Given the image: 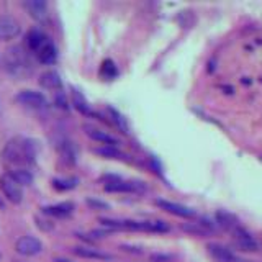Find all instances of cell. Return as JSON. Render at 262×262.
Listing matches in <instances>:
<instances>
[{
	"instance_id": "1",
	"label": "cell",
	"mask_w": 262,
	"mask_h": 262,
	"mask_svg": "<svg viewBox=\"0 0 262 262\" xmlns=\"http://www.w3.org/2000/svg\"><path fill=\"white\" fill-rule=\"evenodd\" d=\"M36 152L38 146L36 143L30 138L23 136H15L8 139L7 144L4 146L2 151V159L15 167H23L27 169L28 166H33L36 161Z\"/></svg>"
},
{
	"instance_id": "2",
	"label": "cell",
	"mask_w": 262,
	"mask_h": 262,
	"mask_svg": "<svg viewBox=\"0 0 262 262\" xmlns=\"http://www.w3.org/2000/svg\"><path fill=\"white\" fill-rule=\"evenodd\" d=\"M4 66L5 71L15 79H28L33 71H35V64L30 56V51L25 46L15 45L10 46L4 54Z\"/></svg>"
},
{
	"instance_id": "3",
	"label": "cell",
	"mask_w": 262,
	"mask_h": 262,
	"mask_svg": "<svg viewBox=\"0 0 262 262\" xmlns=\"http://www.w3.org/2000/svg\"><path fill=\"white\" fill-rule=\"evenodd\" d=\"M100 223L108 229H125V231H147V233H167L169 225L159 220H115L100 218Z\"/></svg>"
},
{
	"instance_id": "4",
	"label": "cell",
	"mask_w": 262,
	"mask_h": 262,
	"mask_svg": "<svg viewBox=\"0 0 262 262\" xmlns=\"http://www.w3.org/2000/svg\"><path fill=\"white\" fill-rule=\"evenodd\" d=\"M229 234H231V239H233V244L236 249H239L243 252H257L259 251L257 239L246 228L237 226L234 231H231Z\"/></svg>"
},
{
	"instance_id": "5",
	"label": "cell",
	"mask_w": 262,
	"mask_h": 262,
	"mask_svg": "<svg viewBox=\"0 0 262 262\" xmlns=\"http://www.w3.org/2000/svg\"><path fill=\"white\" fill-rule=\"evenodd\" d=\"M15 251L23 257H33L43 251V243L35 236H21L20 239L15 243Z\"/></svg>"
},
{
	"instance_id": "6",
	"label": "cell",
	"mask_w": 262,
	"mask_h": 262,
	"mask_svg": "<svg viewBox=\"0 0 262 262\" xmlns=\"http://www.w3.org/2000/svg\"><path fill=\"white\" fill-rule=\"evenodd\" d=\"M0 190H2L4 196L10 203H15V205L21 203V200H23V187L16 184L8 174L0 177Z\"/></svg>"
},
{
	"instance_id": "7",
	"label": "cell",
	"mask_w": 262,
	"mask_h": 262,
	"mask_svg": "<svg viewBox=\"0 0 262 262\" xmlns=\"http://www.w3.org/2000/svg\"><path fill=\"white\" fill-rule=\"evenodd\" d=\"M144 185L141 182H131V180H121L118 177H110L108 182L105 184V192H123V193H136V192H143Z\"/></svg>"
},
{
	"instance_id": "8",
	"label": "cell",
	"mask_w": 262,
	"mask_h": 262,
	"mask_svg": "<svg viewBox=\"0 0 262 262\" xmlns=\"http://www.w3.org/2000/svg\"><path fill=\"white\" fill-rule=\"evenodd\" d=\"M15 100L28 108H45L48 105V98L36 90H21L15 95Z\"/></svg>"
},
{
	"instance_id": "9",
	"label": "cell",
	"mask_w": 262,
	"mask_h": 262,
	"mask_svg": "<svg viewBox=\"0 0 262 262\" xmlns=\"http://www.w3.org/2000/svg\"><path fill=\"white\" fill-rule=\"evenodd\" d=\"M207 249L210 252V256L216 262H251V260H246V259H241L239 256H236L231 249L220 243H210L207 246Z\"/></svg>"
},
{
	"instance_id": "10",
	"label": "cell",
	"mask_w": 262,
	"mask_h": 262,
	"mask_svg": "<svg viewBox=\"0 0 262 262\" xmlns=\"http://www.w3.org/2000/svg\"><path fill=\"white\" fill-rule=\"evenodd\" d=\"M21 33L18 20L12 15H0V41L16 38Z\"/></svg>"
},
{
	"instance_id": "11",
	"label": "cell",
	"mask_w": 262,
	"mask_h": 262,
	"mask_svg": "<svg viewBox=\"0 0 262 262\" xmlns=\"http://www.w3.org/2000/svg\"><path fill=\"white\" fill-rule=\"evenodd\" d=\"M154 203L158 205V207L164 211L170 213V215H176L179 218H187L190 220L195 216V211L192 208L185 207V205H180V203H176V202H170V200H164V199H156Z\"/></svg>"
},
{
	"instance_id": "12",
	"label": "cell",
	"mask_w": 262,
	"mask_h": 262,
	"mask_svg": "<svg viewBox=\"0 0 262 262\" xmlns=\"http://www.w3.org/2000/svg\"><path fill=\"white\" fill-rule=\"evenodd\" d=\"M23 8L38 23H45L48 20V4L45 0H27L23 2Z\"/></svg>"
},
{
	"instance_id": "13",
	"label": "cell",
	"mask_w": 262,
	"mask_h": 262,
	"mask_svg": "<svg viewBox=\"0 0 262 262\" xmlns=\"http://www.w3.org/2000/svg\"><path fill=\"white\" fill-rule=\"evenodd\" d=\"M48 41H49V38L43 30L31 28L27 33V36H25V48H27L30 53L35 54L41 46H45L48 43Z\"/></svg>"
},
{
	"instance_id": "14",
	"label": "cell",
	"mask_w": 262,
	"mask_h": 262,
	"mask_svg": "<svg viewBox=\"0 0 262 262\" xmlns=\"http://www.w3.org/2000/svg\"><path fill=\"white\" fill-rule=\"evenodd\" d=\"M74 208L76 207H74L72 202H61V203H54V205L43 207L41 211H43V215L53 216V218H68L72 215Z\"/></svg>"
},
{
	"instance_id": "15",
	"label": "cell",
	"mask_w": 262,
	"mask_h": 262,
	"mask_svg": "<svg viewBox=\"0 0 262 262\" xmlns=\"http://www.w3.org/2000/svg\"><path fill=\"white\" fill-rule=\"evenodd\" d=\"M84 129H85V135L97 143H102L105 146H115V147H117V144H118V139L115 136H112L108 131H103V129L95 128L92 125H85Z\"/></svg>"
},
{
	"instance_id": "16",
	"label": "cell",
	"mask_w": 262,
	"mask_h": 262,
	"mask_svg": "<svg viewBox=\"0 0 262 262\" xmlns=\"http://www.w3.org/2000/svg\"><path fill=\"white\" fill-rule=\"evenodd\" d=\"M72 252L82 259H94V260H112L113 259L112 254L103 252L95 248H89V246H76V248H72Z\"/></svg>"
},
{
	"instance_id": "17",
	"label": "cell",
	"mask_w": 262,
	"mask_h": 262,
	"mask_svg": "<svg viewBox=\"0 0 262 262\" xmlns=\"http://www.w3.org/2000/svg\"><path fill=\"white\" fill-rule=\"evenodd\" d=\"M215 223H216V226L223 228L228 233H231L237 226H241L239 220H237L233 213H229L226 210H218L215 213Z\"/></svg>"
},
{
	"instance_id": "18",
	"label": "cell",
	"mask_w": 262,
	"mask_h": 262,
	"mask_svg": "<svg viewBox=\"0 0 262 262\" xmlns=\"http://www.w3.org/2000/svg\"><path fill=\"white\" fill-rule=\"evenodd\" d=\"M39 85L46 90L59 92V90H62V80H61V76L56 71H46L39 76Z\"/></svg>"
},
{
	"instance_id": "19",
	"label": "cell",
	"mask_w": 262,
	"mask_h": 262,
	"mask_svg": "<svg viewBox=\"0 0 262 262\" xmlns=\"http://www.w3.org/2000/svg\"><path fill=\"white\" fill-rule=\"evenodd\" d=\"M35 56H36L38 62L46 64V66H51V64H54L56 59H57V49H56V46H54L53 41L49 39L45 46H41V48L38 49V51L35 53Z\"/></svg>"
},
{
	"instance_id": "20",
	"label": "cell",
	"mask_w": 262,
	"mask_h": 262,
	"mask_svg": "<svg viewBox=\"0 0 262 262\" xmlns=\"http://www.w3.org/2000/svg\"><path fill=\"white\" fill-rule=\"evenodd\" d=\"M8 176H10L16 184L21 185V187H27V185H31L33 184V174L31 170L28 169H23V167H15L12 170L7 172Z\"/></svg>"
},
{
	"instance_id": "21",
	"label": "cell",
	"mask_w": 262,
	"mask_h": 262,
	"mask_svg": "<svg viewBox=\"0 0 262 262\" xmlns=\"http://www.w3.org/2000/svg\"><path fill=\"white\" fill-rule=\"evenodd\" d=\"M57 149H59V154H61V158L64 161H68V162H76V146H74L72 141H69V139H61L59 144H57Z\"/></svg>"
},
{
	"instance_id": "22",
	"label": "cell",
	"mask_w": 262,
	"mask_h": 262,
	"mask_svg": "<svg viewBox=\"0 0 262 262\" xmlns=\"http://www.w3.org/2000/svg\"><path fill=\"white\" fill-rule=\"evenodd\" d=\"M79 184V179L77 177H57V179H53V187L56 190L59 192H66V190H72V188H76Z\"/></svg>"
},
{
	"instance_id": "23",
	"label": "cell",
	"mask_w": 262,
	"mask_h": 262,
	"mask_svg": "<svg viewBox=\"0 0 262 262\" xmlns=\"http://www.w3.org/2000/svg\"><path fill=\"white\" fill-rule=\"evenodd\" d=\"M72 105L76 106L79 112L84 113V115L92 113V110H90V106H89L87 100L84 98V95H82L79 90H76V89H72Z\"/></svg>"
},
{
	"instance_id": "24",
	"label": "cell",
	"mask_w": 262,
	"mask_h": 262,
	"mask_svg": "<svg viewBox=\"0 0 262 262\" xmlns=\"http://www.w3.org/2000/svg\"><path fill=\"white\" fill-rule=\"evenodd\" d=\"M100 77L105 79V80H112L118 76V69H117V66H115V62L112 59H105L102 62V68H100Z\"/></svg>"
},
{
	"instance_id": "25",
	"label": "cell",
	"mask_w": 262,
	"mask_h": 262,
	"mask_svg": "<svg viewBox=\"0 0 262 262\" xmlns=\"http://www.w3.org/2000/svg\"><path fill=\"white\" fill-rule=\"evenodd\" d=\"M97 154L103 156V158H110V159H125V154H123L118 147L115 146H103V147H97L95 149Z\"/></svg>"
},
{
	"instance_id": "26",
	"label": "cell",
	"mask_w": 262,
	"mask_h": 262,
	"mask_svg": "<svg viewBox=\"0 0 262 262\" xmlns=\"http://www.w3.org/2000/svg\"><path fill=\"white\" fill-rule=\"evenodd\" d=\"M108 113H110L112 123H115V125H117L123 131V133H128V125H126L125 118H123V115L118 110H115L113 106H108Z\"/></svg>"
},
{
	"instance_id": "27",
	"label": "cell",
	"mask_w": 262,
	"mask_h": 262,
	"mask_svg": "<svg viewBox=\"0 0 262 262\" xmlns=\"http://www.w3.org/2000/svg\"><path fill=\"white\" fill-rule=\"evenodd\" d=\"M87 202V205L92 210H97V211H106V210H110V205L108 203H105V202H102V200H98V199H87L85 200Z\"/></svg>"
},
{
	"instance_id": "28",
	"label": "cell",
	"mask_w": 262,
	"mask_h": 262,
	"mask_svg": "<svg viewBox=\"0 0 262 262\" xmlns=\"http://www.w3.org/2000/svg\"><path fill=\"white\" fill-rule=\"evenodd\" d=\"M54 103L59 106V108H64L68 110V98H66V95L62 94V90H59V92H56V98H54Z\"/></svg>"
},
{
	"instance_id": "29",
	"label": "cell",
	"mask_w": 262,
	"mask_h": 262,
	"mask_svg": "<svg viewBox=\"0 0 262 262\" xmlns=\"http://www.w3.org/2000/svg\"><path fill=\"white\" fill-rule=\"evenodd\" d=\"M151 260L152 262H170L172 256H169V254H152Z\"/></svg>"
},
{
	"instance_id": "30",
	"label": "cell",
	"mask_w": 262,
	"mask_h": 262,
	"mask_svg": "<svg viewBox=\"0 0 262 262\" xmlns=\"http://www.w3.org/2000/svg\"><path fill=\"white\" fill-rule=\"evenodd\" d=\"M54 262H72V260L66 259V257H54Z\"/></svg>"
},
{
	"instance_id": "31",
	"label": "cell",
	"mask_w": 262,
	"mask_h": 262,
	"mask_svg": "<svg viewBox=\"0 0 262 262\" xmlns=\"http://www.w3.org/2000/svg\"><path fill=\"white\" fill-rule=\"evenodd\" d=\"M13 262H25V260H16V259H15V260H13Z\"/></svg>"
},
{
	"instance_id": "32",
	"label": "cell",
	"mask_w": 262,
	"mask_h": 262,
	"mask_svg": "<svg viewBox=\"0 0 262 262\" xmlns=\"http://www.w3.org/2000/svg\"><path fill=\"white\" fill-rule=\"evenodd\" d=\"M0 259H2V254H0Z\"/></svg>"
}]
</instances>
